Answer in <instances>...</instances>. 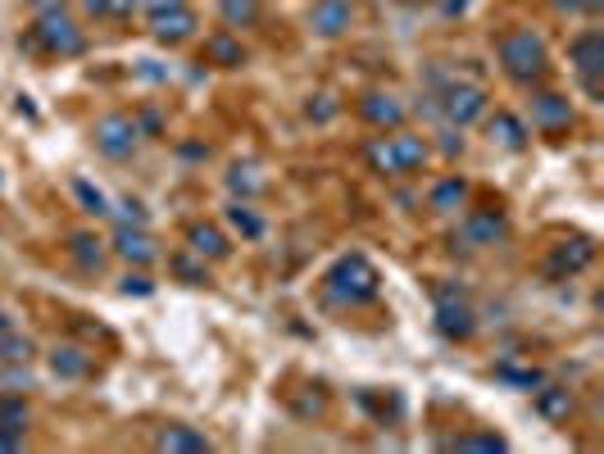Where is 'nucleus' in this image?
<instances>
[{
	"mask_svg": "<svg viewBox=\"0 0 604 454\" xmlns=\"http://www.w3.org/2000/svg\"><path fill=\"white\" fill-rule=\"evenodd\" d=\"M364 160L373 164V173H382V177H413V173L428 169L432 145H428V137L391 128V137H373L364 145Z\"/></svg>",
	"mask_w": 604,
	"mask_h": 454,
	"instance_id": "obj_1",
	"label": "nucleus"
},
{
	"mask_svg": "<svg viewBox=\"0 0 604 454\" xmlns=\"http://www.w3.org/2000/svg\"><path fill=\"white\" fill-rule=\"evenodd\" d=\"M323 291H327L332 305H350V310L355 305H373V300L382 295V273L373 269L368 255H342L327 269Z\"/></svg>",
	"mask_w": 604,
	"mask_h": 454,
	"instance_id": "obj_2",
	"label": "nucleus"
},
{
	"mask_svg": "<svg viewBox=\"0 0 604 454\" xmlns=\"http://www.w3.org/2000/svg\"><path fill=\"white\" fill-rule=\"evenodd\" d=\"M496 55H500L505 78H514V83H522V87L541 83L546 73H550V46H546V36L532 32V28L505 32L500 42H496Z\"/></svg>",
	"mask_w": 604,
	"mask_h": 454,
	"instance_id": "obj_3",
	"label": "nucleus"
},
{
	"mask_svg": "<svg viewBox=\"0 0 604 454\" xmlns=\"http://www.w3.org/2000/svg\"><path fill=\"white\" fill-rule=\"evenodd\" d=\"M436 83H441V91H436V114L450 123V128H473L482 114L490 109V100H486V91L477 87V83H460V78H441L436 73Z\"/></svg>",
	"mask_w": 604,
	"mask_h": 454,
	"instance_id": "obj_4",
	"label": "nucleus"
},
{
	"mask_svg": "<svg viewBox=\"0 0 604 454\" xmlns=\"http://www.w3.org/2000/svg\"><path fill=\"white\" fill-rule=\"evenodd\" d=\"M32 46H42L46 55H60V60H73V55L87 51V32L64 14V6L60 10H42L36 23H32Z\"/></svg>",
	"mask_w": 604,
	"mask_h": 454,
	"instance_id": "obj_5",
	"label": "nucleus"
},
{
	"mask_svg": "<svg viewBox=\"0 0 604 454\" xmlns=\"http://www.w3.org/2000/svg\"><path fill=\"white\" fill-rule=\"evenodd\" d=\"M569 60H573V73L591 100H604L600 91V73H604V32L600 28H582L573 42H569Z\"/></svg>",
	"mask_w": 604,
	"mask_h": 454,
	"instance_id": "obj_6",
	"label": "nucleus"
},
{
	"mask_svg": "<svg viewBox=\"0 0 604 454\" xmlns=\"http://www.w3.org/2000/svg\"><path fill=\"white\" fill-rule=\"evenodd\" d=\"M91 141L105 160H128L141 141V128H137L132 114H105V119H96V128H91Z\"/></svg>",
	"mask_w": 604,
	"mask_h": 454,
	"instance_id": "obj_7",
	"label": "nucleus"
},
{
	"mask_svg": "<svg viewBox=\"0 0 604 454\" xmlns=\"http://www.w3.org/2000/svg\"><path fill=\"white\" fill-rule=\"evenodd\" d=\"M436 332L450 340H468L477 332V314L455 287H436Z\"/></svg>",
	"mask_w": 604,
	"mask_h": 454,
	"instance_id": "obj_8",
	"label": "nucleus"
},
{
	"mask_svg": "<svg viewBox=\"0 0 604 454\" xmlns=\"http://www.w3.org/2000/svg\"><path fill=\"white\" fill-rule=\"evenodd\" d=\"M150 19V36L155 42H169V46H177V42H186V36H196V28H201V19H196V10L186 6H173V10H160V14H145Z\"/></svg>",
	"mask_w": 604,
	"mask_h": 454,
	"instance_id": "obj_9",
	"label": "nucleus"
},
{
	"mask_svg": "<svg viewBox=\"0 0 604 454\" xmlns=\"http://www.w3.org/2000/svg\"><path fill=\"white\" fill-rule=\"evenodd\" d=\"M115 255L137 263V269H145V263H155L160 259V241L145 233L141 223H119V233H115Z\"/></svg>",
	"mask_w": 604,
	"mask_h": 454,
	"instance_id": "obj_10",
	"label": "nucleus"
},
{
	"mask_svg": "<svg viewBox=\"0 0 604 454\" xmlns=\"http://www.w3.org/2000/svg\"><path fill=\"white\" fill-rule=\"evenodd\" d=\"M32 428V409L19 396H0V450H23Z\"/></svg>",
	"mask_w": 604,
	"mask_h": 454,
	"instance_id": "obj_11",
	"label": "nucleus"
},
{
	"mask_svg": "<svg viewBox=\"0 0 604 454\" xmlns=\"http://www.w3.org/2000/svg\"><path fill=\"white\" fill-rule=\"evenodd\" d=\"M505 233H509V223H505L500 209H473V214L460 223V237H464L468 246H496V241H505Z\"/></svg>",
	"mask_w": 604,
	"mask_h": 454,
	"instance_id": "obj_12",
	"label": "nucleus"
},
{
	"mask_svg": "<svg viewBox=\"0 0 604 454\" xmlns=\"http://www.w3.org/2000/svg\"><path fill=\"white\" fill-rule=\"evenodd\" d=\"M350 23H355V6H350V0H314L310 28L319 36H342Z\"/></svg>",
	"mask_w": 604,
	"mask_h": 454,
	"instance_id": "obj_13",
	"label": "nucleus"
},
{
	"mask_svg": "<svg viewBox=\"0 0 604 454\" xmlns=\"http://www.w3.org/2000/svg\"><path fill=\"white\" fill-rule=\"evenodd\" d=\"M186 250L218 263V259L233 255V241H228V233H223V227H214V223H192V227H186Z\"/></svg>",
	"mask_w": 604,
	"mask_h": 454,
	"instance_id": "obj_14",
	"label": "nucleus"
},
{
	"mask_svg": "<svg viewBox=\"0 0 604 454\" xmlns=\"http://www.w3.org/2000/svg\"><path fill=\"white\" fill-rule=\"evenodd\" d=\"M595 259V241L591 237H573V241H559L554 255H550V278H563V273H582L586 263Z\"/></svg>",
	"mask_w": 604,
	"mask_h": 454,
	"instance_id": "obj_15",
	"label": "nucleus"
},
{
	"mask_svg": "<svg viewBox=\"0 0 604 454\" xmlns=\"http://www.w3.org/2000/svg\"><path fill=\"white\" fill-rule=\"evenodd\" d=\"M155 450L160 454H209V436L186 423H169L155 432Z\"/></svg>",
	"mask_w": 604,
	"mask_h": 454,
	"instance_id": "obj_16",
	"label": "nucleus"
},
{
	"mask_svg": "<svg viewBox=\"0 0 604 454\" xmlns=\"http://www.w3.org/2000/svg\"><path fill=\"white\" fill-rule=\"evenodd\" d=\"M359 114H364V123L382 128V132L405 123V105H400V96H391V91H368V96L359 100Z\"/></svg>",
	"mask_w": 604,
	"mask_h": 454,
	"instance_id": "obj_17",
	"label": "nucleus"
},
{
	"mask_svg": "<svg viewBox=\"0 0 604 454\" xmlns=\"http://www.w3.org/2000/svg\"><path fill=\"white\" fill-rule=\"evenodd\" d=\"M573 123V105L554 96V91H537L532 96V128H546V132H559Z\"/></svg>",
	"mask_w": 604,
	"mask_h": 454,
	"instance_id": "obj_18",
	"label": "nucleus"
},
{
	"mask_svg": "<svg viewBox=\"0 0 604 454\" xmlns=\"http://www.w3.org/2000/svg\"><path fill=\"white\" fill-rule=\"evenodd\" d=\"M486 119V132H490V141L496 145H505V150H522L527 145V123L518 119V114H509V109H496V114H482Z\"/></svg>",
	"mask_w": 604,
	"mask_h": 454,
	"instance_id": "obj_19",
	"label": "nucleus"
},
{
	"mask_svg": "<svg viewBox=\"0 0 604 454\" xmlns=\"http://www.w3.org/2000/svg\"><path fill=\"white\" fill-rule=\"evenodd\" d=\"M46 359H51V372L60 377V382H83V377L91 372V355L83 346H68V340L55 346Z\"/></svg>",
	"mask_w": 604,
	"mask_h": 454,
	"instance_id": "obj_20",
	"label": "nucleus"
},
{
	"mask_svg": "<svg viewBox=\"0 0 604 454\" xmlns=\"http://www.w3.org/2000/svg\"><path fill=\"white\" fill-rule=\"evenodd\" d=\"M532 400H537V413H541V419H550V423H563V419H569V413L578 409L573 391H569V387H554V382H541V387L532 391Z\"/></svg>",
	"mask_w": 604,
	"mask_h": 454,
	"instance_id": "obj_21",
	"label": "nucleus"
},
{
	"mask_svg": "<svg viewBox=\"0 0 604 454\" xmlns=\"http://www.w3.org/2000/svg\"><path fill=\"white\" fill-rule=\"evenodd\" d=\"M68 255H73V263H78L83 273H100L109 250H105V241L96 233H68Z\"/></svg>",
	"mask_w": 604,
	"mask_h": 454,
	"instance_id": "obj_22",
	"label": "nucleus"
},
{
	"mask_svg": "<svg viewBox=\"0 0 604 454\" xmlns=\"http://www.w3.org/2000/svg\"><path fill=\"white\" fill-rule=\"evenodd\" d=\"M205 60L218 64V68H241L246 64V46L237 42L233 32H214L209 42H205Z\"/></svg>",
	"mask_w": 604,
	"mask_h": 454,
	"instance_id": "obj_23",
	"label": "nucleus"
},
{
	"mask_svg": "<svg viewBox=\"0 0 604 454\" xmlns=\"http://www.w3.org/2000/svg\"><path fill=\"white\" fill-rule=\"evenodd\" d=\"M464 201H468V182L464 177H441V182H432V192H428V205L436 214H455Z\"/></svg>",
	"mask_w": 604,
	"mask_h": 454,
	"instance_id": "obj_24",
	"label": "nucleus"
},
{
	"mask_svg": "<svg viewBox=\"0 0 604 454\" xmlns=\"http://www.w3.org/2000/svg\"><path fill=\"white\" fill-rule=\"evenodd\" d=\"M228 223H233V233H241L246 241H259L263 233H269L263 214H259L250 201H237V196H233V205H228Z\"/></svg>",
	"mask_w": 604,
	"mask_h": 454,
	"instance_id": "obj_25",
	"label": "nucleus"
},
{
	"mask_svg": "<svg viewBox=\"0 0 604 454\" xmlns=\"http://www.w3.org/2000/svg\"><path fill=\"white\" fill-rule=\"evenodd\" d=\"M36 359V340L23 332H0V364H32Z\"/></svg>",
	"mask_w": 604,
	"mask_h": 454,
	"instance_id": "obj_26",
	"label": "nucleus"
},
{
	"mask_svg": "<svg viewBox=\"0 0 604 454\" xmlns=\"http://www.w3.org/2000/svg\"><path fill=\"white\" fill-rule=\"evenodd\" d=\"M218 14H223L228 28H255L263 6H259V0H218Z\"/></svg>",
	"mask_w": 604,
	"mask_h": 454,
	"instance_id": "obj_27",
	"label": "nucleus"
},
{
	"mask_svg": "<svg viewBox=\"0 0 604 454\" xmlns=\"http://www.w3.org/2000/svg\"><path fill=\"white\" fill-rule=\"evenodd\" d=\"M263 186H269V182L259 177V169H255V164H233V173H228V192H233L237 201H250V196H259Z\"/></svg>",
	"mask_w": 604,
	"mask_h": 454,
	"instance_id": "obj_28",
	"label": "nucleus"
},
{
	"mask_svg": "<svg viewBox=\"0 0 604 454\" xmlns=\"http://www.w3.org/2000/svg\"><path fill=\"white\" fill-rule=\"evenodd\" d=\"M169 269H173L186 287H209V269H205V259H201V255H196V259H192V255H173V259H169Z\"/></svg>",
	"mask_w": 604,
	"mask_h": 454,
	"instance_id": "obj_29",
	"label": "nucleus"
},
{
	"mask_svg": "<svg viewBox=\"0 0 604 454\" xmlns=\"http://www.w3.org/2000/svg\"><path fill=\"white\" fill-rule=\"evenodd\" d=\"M496 377H500V382H509V387H518V391H537L546 382V372L518 368V364H496Z\"/></svg>",
	"mask_w": 604,
	"mask_h": 454,
	"instance_id": "obj_30",
	"label": "nucleus"
},
{
	"mask_svg": "<svg viewBox=\"0 0 604 454\" xmlns=\"http://www.w3.org/2000/svg\"><path fill=\"white\" fill-rule=\"evenodd\" d=\"M73 196H78V201H83V209H87V214H96V218H105V214H109V196L100 192V186H91L87 177H73Z\"/></svg>",
	"mask_w": 604,
	"mask_h": 454,
	"instance_id": "obj_31",
	"label": "nucleus"
},
{
	"mask_svg": "<svg viewBox=\"0 0 604 454\" xmlns=\"http://www.w3.org/2000/svg\"><path fill=\"white\" fill-rule=\"evenodd\" d=\"M450 450H509V441L505 436H490V432H482V436H455V441H445Z\"/></svg>",
	"mask_w": 604,
	"mask_h": 454,
	"instance_id": "obj_32",
	"label": "nucleus"
},
{
	"mask_svg": "<svg viewBox=\"0 0 604 454\" xmlns=\"http://www.w3.org/2000/svg\"><path fill=\"white\" fill-rule=\"evenodd\" d=\"M150 291H155V282H150L145 273H128L123 278V295H150Z\"/></svg>",
	"mask_w": 604,
	"mask_h": 454,
	"instance_id": "obj_33",
	"label": "nucleus"
},
{
	"mask_svg": "<svg viewBox=\"0 0 604 454\" xmlns=\"http://www.w3.org/2000/svg\"><path fill=\"white\" fill-rule=\"evenodd\" d=\"M109 214H119V223H141V227H145V209H141L137 201H123L119 209H109Z\"/></svg>",
	"mask_w": 604,
	"mask_h": 454,
	"instance_id": "obj_34",
	"label": "nucleus"
},
{
	"mask_svg": "<svg viewBox=\"0 0 604 454\" xmlns=\"http://www.w3.org/2000/svg\"><path fill=\"white\" fill-rule=\"evenodd\" d=\"M441 150H445V155H460V150H464L460 128H450V123H445V141H441Z\"/></svg>",
	"mask_w": 604,
	"mask_h": 454,
	"instance_id": "obj_35",
	"label": "nucleus"
},
{
	"mask_svg": "<svg viewBox=\"0 0 604 454\" xmlns=\"http://www.w3.org/2000/svg\"><path fill=\"white\" fill-rule=\"evenodd\" d=\"M173 6H182V0H137L141 14H160V10H173Z\"/></svg>",
	"mask_w": 604,
	"mask_h": 454,
	"instance_id": "obj_36",
	"label": "nucleus"
},
{
	"mask_svg": "<svg viewBox=\"0 0 604 454\" xmlns=\"http://www.w3.org/2000/svg\"><path fill=\"white\" fill-rule=\"evenodd\" d=\"M332 114H336L332 96H319V105H310V119H332Z\"/></svg>",
	"mask_w": 604,
	"mask_h": 454,
	"instance_id": "obj_37",
	"label": "nucleus"
},
{
	"mask_svg": "<svg viewBox=\"0 0 604 454\" xmlns=\"http://www.w3.org/2000/svg\"><path fill=\"white\" fill-rule=\"evenodd\" d=\"M137 128H141V132H160V114H155V109H145L141 119H137Z\"/></svg>",
	"mask_w": 604,
	"mask_h": 454,
	"instance_id": "obj_38",
	"label": "nucleus"
},
{
	"mask_svg": "<svg viewBox=\"0 0 604 454\" xmlns=\"http://www.w3.org/2000/svg\"><path fill=\"white\" fill-rule=\"evenodd\" d=\"M60 6H64V0H32V10H36V14H42V10H60Z\"/></svg>",
	"mask_w": 604,
	"mask_h": 454,
	"instance_id": "obj_39",
	"label": "nucleus"
},
{
	"mask_svg": "<svg viewBox=\"0 0 604 454\" xmlns=\"http://www.w3.org/2000/svg\"><path fill=\"white\" fill-rule=\"evenodd\" d=\"M550 6H559V10H582V0H550Z\"/></svg>",
	"mask_w": 604,
	"mask_h": 454,
	"instance_id": "obj_40",
	"label": "nucleus"
},
{
	"mask_svg": "<svg viewBox=\"0 0 604 454\" xmlns=\"http://www.w3.org/2000/svg\"><path fill=\"white\" fill-rule=\"evenodd\" d=\"M10 327H14V323H10V314H6V310H0V332H10Z\"/></svg>",
	"mask_w": 604,
	"mask_h": 454,
	"instance_id": "obj_41",
	"label": "nucleus"
}]
</instances>
